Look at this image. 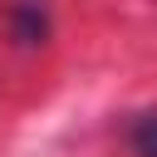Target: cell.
Listing matches in <instances>:
<instances>
[{
	"mask_svg": "<svg viewBox=\"0 0 157 157\" xmlns=\"http://www.w3.org/2000/svg\"><path fill=\"white\" fill-rule=\"evenodd\" d=\"M132 152L137 157H157V113H142L132 123Z\"/></svg>",
	"mask_w": 157,
	"mask_h": 157,
	"instance_id": "obj_2",
	"label": "cell"
},
{
	"mask_svg": "<svg viewBox=\"0 0 157 157\" xmlns=\"http://www.w3.org/2000/svg\"><path fill=\"white\" fill-rule=\"evenodd\" d=\"M5 25H10L15 44H25V49L44 44V39H49V25H54L49 0H10V5H5Z\"/></svg>",
	"mask_w": 157,
	"mask_h": 157,
	"instance_id": "obj_1",
	"label": "cell"
}]
</instances>
